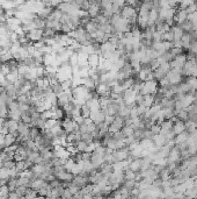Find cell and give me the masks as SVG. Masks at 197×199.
Wrapping results in <instances>:
<instances>
[{
  "mask_svg": "<svg viewBox=\"0 0 197 199\" xmlns=\"http://www.w3.org/2000/svg\"><path fill=\"white\" fill-rule=\"evenodd\" d=\"M5 80H6V76H4V75H2V72L0 71V84H2Z\"/></svg>",
  "mask_w": 197,
  "mask_h": 199,
  "instance_id": "ee69618b",
  "label": "cell"
},
{
  "mask_svg": "<svg viewBox=\"0 0 197 199\" xmlns=\"http://www.w3.org/2000/svg\"><path fill=\"white\" fill-rule=\"evenodd\" d=\"M6 79L8 80L9 83L14 84L16 80L19 79V72H18V71H11V72L6 76Z\"/></svg>",
  "mask_w": 197,
  "mask_h": 199,
  "instance_id": "44dd1931",
  "label": "cell"
},
{
  "mask_svg": "<svg viewBox=\"0 0 197 199\" xmlns=\"http://www.w3.org/2000/svg\"><path fill=\"white\" fill-rule=\"evenodd\" d=\"M176 117L179 118V120H181V121L185 122V121L188 120V113H187V111H185V110H183V111H181V112L177 113Z\"/></svg>",
  "mask_w": 197,
  "mask_h": 199,
  "instance_id": "836d02e7",
  "label": "cell"
},
{
  "mask_svg": "<svg viewBox=\"0 0 197 199\" xmlns=\"http://www.w3.org/2000/svg\"><path fill=\"white\" fill-rule=\"evenodd\" d=\"M15 142H16V139L14 138L11 133H8L7 135H5V141H4L2 149H5V148H8V147L13 146V145H15Z\"/></svg>",
  "mask_w": 197,
  "mask_h": 199,
  "instance_id": "5bb4252c",
  "label": "cell"
},
{
  "mask_svg": "<svg viewBox=\"0 0 197 199\" xmlns=\"http://www.w3.org/2000/svg\"><path fill=\"white\" fill-rule=\"evenodd\" d=\"M16 166V162L15 161H7V162H4V166L2 168L5 169H8V170H12Z\"/></svg>",
  "mask_w": 197,
  "mask_h": 199,
  "instance_id": "e575fe53",
  "label": "cell"
},
{
  "mask_svg": "<svg viewBox=\"0 0 197 199\" xmlns=\"http://www.w3.org/2000/svg\"><path fill=\"white\" fill-rule=\"evenodd\" d=\"M180 27L182 28V30H183L184 33L190 34L191 32H192V23H191L190 21H185L184 23L180 25Z\"/></svg>",
  "mask_w": 197,
  "mask_h": 199,
  "instance_id": "cb8c5ba5",
  "label": "cell"
},
{
  "mask_svg": "<svg viewBox=\"0 0 197 199\" xmlns=\"http://www.w3.org/2000/svg\"><path fill=\"white\" fill-rule=\"evenodd\" d=\"M0 16H5V9L0 6Z\"/></svg>",
  "mask_w": 197,
  "mask_h": 199,
  "instance_id": "f6af8a7d",
  "label": "cell"
},
{
  "mask_svg": "<svg viewBox=\"0 0 197 199\" xmlns=\"http://www.w3.org/2000/svg\"><path fill=\"white\" fill-rule=\"evenodd\" d=\"M41 135V131H39L38 128H36V127H34V128H30V133H29V138L32 140H35L37 136Z\"/></svg>",
  "mask_w": 197,
  "mask_h": 199,
  "instance_id": "f1b7e54d",
  "label": "cell"
},
{
  "mask_svg": "<svg viewBox=\"0 0 197 199\" xmlns=\"http://www.w3.org/2000/svg\"><path fill=\"white\" fill-rule=\"evenodd\" d=\"M123 173H124L125 180H136V173H133L129 168L125 169L124 171H123Z\"/></svg>",
  "mask_w": 197,
  "mask_h": 199,
  "instance_id": "d6986e66",
  "label": "cell"
},
{
  "mask_svg": "<svg viewBox=\"0 0 197 199\" xmlns=\"http://www.w3.org/2000/svg\"><path fill=\"white\" fill-rule=\"evenodd\" d=\"M100 64V56L98 54H93L88 56V65L91 69H96Z\"/></svg>",
  "mask_w": 197,
  "mask_h": 199,
  "instance_id": "30bf717a",
  "label": "cell"
},
{
  "mask_svg": "<svg viewBox=\"0 0 197 199\" xmlns=\"http://www.w3.org/2000/svg\"><path fill=\"white\" fill-rule=\"evenodd\" d=\"M140 168H142V159H132L129 163V169L132 170L133 173H140Z\"/></svg>",
  "mask_w": 197,
  "mask_h": 199,
  "instance_id": "8fae6325",
  "label": "cell"
},
{
  "mask_svg": "<svg viewBox=\"0 0 197 199\" xmlns=\"http://www.w3.org/2000/svg\"><path fill=\"white\" fill-rule=\"evenodd\" d=\"M87 146H88V145H87L86 142H84V141H79L78 143H77V146H75V148H77V150H78L79 153H85Z\"/></svg>",
  "mask_w": 197,
  "mask_h": 199,
  "instance_id": "f546056e",
  "label": "cell"
},
{
  "mask_svg": "<svg viewBox=\"0 0 197 199\" xmlns=\"http://www.w3.org/2000/svg\"><path fill=\"white\" fill-rule=\"evenodd\" d=\"M0 155H1V152H0Z\"/></svg>",
  "mask_w": 197,
  "mask_h": 199,
  "instance_id": "bcb514c9",
  "label": "cell"
},
{
  "mask_svg": "<svg viewBox=\"0 0 197 199\" xmlns=\"http://www.w3.org/2000/svg\"><path fill=\"white\" fill-rule=\"evenodd\" d=\"M39 156L43 159V161H51L53 159V155L51 150H48V149H42L39 150Z\"/></svg>",
  "mask_w": 197,
  "mask_h": 199,
  "instance_id": "2e32d148",
  "label": "cell"
},
{
  "mask_svg": "<svg viewBox=\"0 0 197 199\" xmlns=\"http://www.w3.org/2000/svg\"><path fill=\"white\" fill-rule=\"evenodd\" d=\"M21 121L25 122V124H28V125L32 122V112H30V110L27 111V112L21 113Z\"/></svg>",
  "mask_w": 197,
  "mask_h": 199,
  "instance_id": "ffe728a7",
  "label": "cell"
},
{
  "mask_svg": "<svg viewBox=\"0 0 197 199\" xmlns=\"http://www.w3.org/2000/svg\"><path fill=\"white\" fill-rule=\"evenodd\" d=\"M172 32L174 34V41H180L182 39V36H183L184 32L182 30V28L180 27V25H175V26L172 27Z\"/></svg>",
  "mask_w": 197,
  "mask_h": 199,
  "instance_id": "7c38bea8",
  "label": "cell"
},
{
  "mask_svg": "<svg viewBox=\"0 0 197 199\" xmlns=\"http://www.w3.org/2000/svg\"><path fill=\"white\" fill-rule=\"evenodd\" d=\"M92 154L89 153H82V161H91Z\"/></svg>",
  "mask_w": 197,
  "mask_h": 199,
  "instance_id": "b9f144b4",
  "label": "cell"
},
{
  "mask_svg": "<svg viewBox=\"0 0 197 199\" xmlns=\"http://www.w3.org/2000/svg\"><path fill=\"white\" fill-rule=\"evenodd\" d=\"M81 141L86 142L87 145H89V143L94 142V139H93V136H92V133H86V134H81Z\"/></svg>",
  "mask_w": 197,
  "mask_h": 199,
  "instance_id": "4316f807",
  "label": "cell"
},
{
  "mask_svg": "<svg viewBox=\"0 0 197 199\" xmlns=\"http://www.w3.org/2000/svg\"><path fill=\"white\" fill-rule=\"evenodd\" d=\"M59 122V120H55V119H49L45 121V129H51L53 127L56 126Z\"/></svg>",
  "mask_w": 197,
  "mask_h": 199,
  "instance_id": "4dcf8cb0",
  "label": "cell"
},
{
  "mask_svg": "<svg viewBox=\"0 0 197 199\" xmlns=\"http://www.w3.org/2000/svg\"><path fill=\"white\" fill-rule=\"evenodd\" d=\"M152 141H153V145H154V146H157L158 148H161V147L166 146V143H167V140H166V138H165L164 135H161V134L154 135Z\"/></svg>",
  "mask_w": 197,
  "mask_h": 199,
  "instance_id": "9c48e42d",
  "label": "cell"
},
{
  "mask_svg": "<svg viewBox=\"0 0 197 199\" xmlns=\"http://www.w3.org/2000/svg\"><path fill=\"white\" fill-rule=\"evenodd\" d=\"M91 162H92L93 166L95 169H98L100 166L105 163V159L102 155H98L96 153H92V157H91Z\"/></svg>",
  "mask_w": 197,
  "mask_h": 199,
  "instance_id": "ba28073f",
  "label": "cell"
},
{
  "mask_svg": "<svg viewBox=\"0 0 197 199\" xmlns=\"http://www.w3.org/2000/svg\"><path fill=\"white\" fill-rule=\"evenodd\" d=\"M154 105V96L152 94H147V96H144V106L150 108Z\"/></svg>",
  "mask_w": 197,
  "mask_h": 199,
  "instance_id": "ac0fdd59",
  "label": "cell"
},
{
  "mask_svg": "<svg viewBox=\"0 0 197 199\" xmlns=\"http://www.w3.org/2000/svg\"><path fill=\"white\" fill-rule=\"evenodd\" d=\"M188 50H189V54L194 55V56H196L197 55V41H192V42H191L190 48H189Z\"/></svg>",
  "mask_w": 197,
  "mask_h": 199,
  "instance_id": "d590c367",
  "label": "cell"
},
{
  "mask_svg": "<svg viewBox=\"0 0 197 199\" xmlns=\"http://www.w3.org/2000/svg\"><path fill=\"white\" fill-rule=\"evenodd\" d=\"M121 132H122V134L124 135L125 138H129V136H132L133 134H135V129L132 128V127H126L124 126L122 129H121Z\"/></svg>",
  "mask_w": 197,
  "mask_h": 199,
  "instance_id": "d4e9b609",
  "label": "cell"
},
{
  "mask_svg": "<svg viewBox=\"0 0 197 199\" xmlns=\"http://www.w3.org/2000/svg\"><path fill=\"white\" fill-rule=\"evenodd\" d=\"M20 197L16 194L15 192H9V196H8V199H19Z\"/></svg>",
  "mask_w": 197,
  "mask_h": 199,
  "instance_id": "7bdbcfd3",
  "label": "cell"
},
{
  "mask_svg": "<svg viewBox=\"0 0 197 199\" xmlns=\"http://www.w3.org/2000/svg\"><path fill=\"white\" fill-rule=\"evenodd\" d=\"M89 119L92 120L95 125H98V124H101V122H105V114L102 110H101V111H96V112H91Z\"/></svg>",
  "mask_w": 197,
  "mask_h": 199,
  "instance_id": "8992f818",
  "label": "cell"
},
{
  "mask_svg": "<svg viewBox=\"0 0 197 199\" xmlns=\"http://www.w3.org/2000/svg\"><path fill=\"white\" fill-rule=\"evenodd\" d=\"M139 118V115H138V112H137V106L131 108V111H130V119L135 120V119H138Z\"/></svg>",
  "mask_w": 197,
  "mask_h": 199,
  "instance_id": "f35d334b",
  "label": "cell"
},
{
  "mask_svg": "<svg viewBox=\"0 0 197 199\" xmlns=\"http://www.w3.org/2000/svg\"><path fill=\"white\" fill-rule=\"evenodd\" d=\"M188 136H189V134L187 132H183V133H181V134H179V135H176L175 139H174L175 146H179V145H181V143H185L187 140H188Z\"/></svg>",
  "mask_w": 197,
  "mask_h": 199,
  "instance_id": "9a60e30c",
  "label": "cell"
},
{
  "mask_svg": "<svg viewBox=\"0 0 197 199\" xmlns=\"http://www.w3.org/2000/svg\"><path fill=\"white\" fill-rule=\"evenodd\" d=\"M36 128H38L39 131H44L45 129V120L38 119L36 121Z\"/></svg>",
  "mask_w": 197,
  "mask_h": 199,
  "instance_id": "74e56055",
  "label": "cell"
},
{
  "mask_svg": "<svg viewBox=\"0 0 197 199\" xmlns=\"http://www.w3.org/2000/svg\"><path fill=\"white\" fill-rule=\"evenodd\" d=\"M18 132H19V135H21L23 140H28L30 139L29 138V133H30V127L28 124H25L22 121H19V127H18Z\"/></svg>",
  "mask_w": 197,
  "mask_h": 199,
  "instance_id": "277c9868",
  "label": "cell"
},
{
  "mask_svg": "<svg viewBox=\"0 0 197 199\" xmlns=\"http://www.w3.org/2000/svg\"><path fill=\"white\" fill-rule=\"evenodd\" d=\"M174 21L176 22L177 25H182L185 21H188V13L185 12V9H181L177 8V12L174 16Z\"/></svg>",
  "mask_w": 197,
  "mask_h": 199,
  "instance_id": "5b68a950",
  "label": "cell"
},
{
  "mask_svg": "<svg viewBox=\"0 0 197 199\" xmlns=\"http://www.w3.org/2000/svg\"><path fill=\"white\" fill-rule=\"evenodd\" d=\"M11 60H13V54L11 53V51L5 53V54H1V55H0V62H1L2 64L8 63Z\"/></svg>",
  "mask_w": 197,
  "mask_h": 199,
  "instance_id": "7402d4cb",
  "label": "cell"
},
{
  "mask_svg": "<svg viewBox=\"0 0 197 199\" xmlns=\"http://www.w3.org/2000/svg\"><path fill=\"white\" fill-rule=\"evenodd\" d=\"M81 115L85 118V119H87V118H89L91 117V110H89V107L87 106L86 104H84L82 106H81Z\"/></svg>",
  "mask_w": 197,
  "mask_h": 199,
  "instance_id": "83f0119b",
  "label": "cell"
},
{
  "mask_svg": "<svg viewBox=\"0 0 197 199\" xmlns=\"http://www.w3.org/2000/svg\"><path fill=\"white\" fill-rule=\"evenodd\" d=\"M114 119H115V117H110V115H105V122L108 125V126H110L112 122H114Z\"/></svg>",
  "mask_w": 197,
  "mask_h": 199,
  "instance_id": "60d3db41",
  "label": "cell"
},
{
  "mask_svg": "<svg viewBox=\"0 0 197 199\" xmlns=\"http://www.w3.org/2000/svg\"><path fill=\"white\" fill-rule=\"evenodd\" d=\"M150 131L152 132L153 135H158V134H160V131H161V127L160 125H158V124H154L153 126L150 128Z\"/></svg>",
  "mask_w": 197,
  "mask_h": 199,
  "instance_id": "8d00e7d4",
  "label": "cell"
},
{
  "mask_svg": "<svg viewBox=\"0 0 197 199\" xmlns=\"http://www.w3.org/2000/svg\"><path fill=\"white\" fill-rule=\"evenodd\" d=\"M185 132V127H184V122L183 121H181V120H179L177 122H175L174 125H173V133L175 134V136L179 135V134H181V133Z\"/></svg>",
  "mask_w": 197,
  "mask_h": 199,
  "instance_id": "4fadbf2b",
  "label": "cell"
},
{
  "mask_svg": "<svg viewBox=\"0 0 197 199\" xmlns=\"http://www.w3.org/2000/svg\"><path fill=\"white\" fill-rule=\"evenodd\" d=\"M86 105L89 107L91 112H96V111H101V105L98 101V97H93L92 99L86 101Z\"/></svg>",
  "mask_w": 197,
  "mask_h": 199,
  "instance_id": "52a82bcc",
  "label": "cell"
},
{
  "mask_svg": "<svg viewBox=\"0 0 197 199\" xmlns=\"http://www.w3.org/2000/svg\"><path fill=\"white\" fill-rule=\"evenodd\" d=\"M67 189H68V191H70V192L72 193V196H77V194L80 192V190H81L79 186H77L75 184H73L72 182H71V183H68Z\"/></svg>",
  "mask_w": 197,
  "mask_h": 199,
  "instance_id": "484cf974",
  "label": "cell"
},
{
  "mask_svg": "<svg viewBox=\"0 0 197 199\" xmlns=\"http://www.w3.org/2000/svg\"><path fill=\"white\" fill-rule=\"evenodd\" d=\"M138 14V11L136 8H133L132 6L130 5H125L123 8H122V11H121V15L126 19V20H130L132 16H135V15H137Z\"/></svg>",
  "mask_w": 197,
  "mask_h": 199,
  "instance_id": "3957f363",
  "label": "cell"
},
{
  "mask_svg": "<svg viewBox=\"0 0 197 199\" xmlns=\"http://www.w3.org/2000/svg\"><path fill=\"white\" fill-rule=\"evenodd\" d=\"M56 32L50 28H44L43 29V39H53L56 36Z\"/></svg>",
  "mask_w": 197,
  "mask_h": 199,
  "instance_id": "603a6c76",
  "label": "cell"
},
{
  "mask_svg": "<svg viewBox=\"0 0 197 199\" xmlns=\"http://www.w3.org/2000/svg\"><path fill=\"white\" fill-rule=\"evenodd\" d=\"M74 121L78 124L79 126H82V125H85V118H84L82 115H79V117H77V118L74 119Z\"/></svg>",
  "mask_w": 197,
  "mask_h": 199,
  "instance_id": "ab89813d",
  "label": "cell"
},
{
  "mask_svg": "<svg viewBox=\"0 0 197 199\" xmlns=\"http://www.w3.org/2000/svg\"><path fill=\"white\" fill-rule=\"evenodd\" d=\"M27 190H28V187H25V186H19V187H16L15 193H16L19 197H26Z\"/></svg>",
  "mask_w": 197,
  "mask_h": 199,
  "instance_id": "d6a6232c",
  "label": "cell"
},
{
  "mask_svg": "<svg viewBox=\"0 0 197 199\" xmlns=\"http://www.w3.org/2000/svg\"><path fill=\"white\" fill-rule=\"evenodd\" d=\"M184 127H185V132L188 133V134H190V133H192L194 131H196L197 129L196 122L190 121V120H187V121L184 122Z\"/></svg>",
  "mask_w": 197,
  "mask_h": 199,
  "instance_id": "e0dca14e",
  "label": "cell"
},
{
  "mask_svg": "<svg viewBox=\"0 0 197 199\" xmlns=\"http://www.w3.org/2000/svg\"><path fill=\"white\" fill-rule=\"evenodd\" d=\"M52 155L55 159H68L71 157V154L66 150L65 147L62 146H56L53 148L52 150Z\"/></svg>",
  "mask_w": 197,
  "mask_h": 199,
  "instance_id": "6da1fadb",
  "label": "cell"
},
{
  "mask_svg": "<svg viewBox=\"0 0 197 199\" xmlns=\"http://www.w3.org/2000/svg\"><path fill=\"white\" fill-rule=\"evenodd\" d=\"M52 89V92L57 96V97H59L62 93L64 92V90H63V87H62V84L59 83V84H57V85H55V86L51 87Z\"/></svg>",
  "mask_w": 197,
  "mask_h": 199,
  "instance_id": "1f68e13d",
  "label": "cell"
},
{
  "mask_svg": "<svg viewBox=\"0 0 197 199\" xmlns=\"http://www.w3.org/2000/svg\"><path fill=\"white\" fill-rule=\"evenodd\" d=\"M26 36L30 42L36 43V42H39V41L43 40V30H41V29H32L29 33L26 34Z\"/></svg>",
  "mask_w": 197,
  "mask_h": 199,
  "instance_id": "7a4b0ae2",
  "label": "cell"
}]
</instances>
